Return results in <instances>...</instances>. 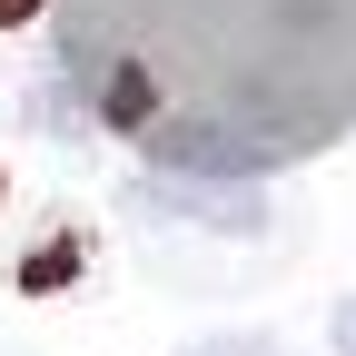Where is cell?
<instances>
[{
	"label": "cell",
	"mask_w": 356,
	"mask_h": 356,
	"mask_svg": "<svg viewBox=\"0 0 356 356\" xmlns=\"http://www.w3.org/2000/svg\"><path fill=\"white\" fill-rule=\"evenodd\" d=\"M60 79L119 139L188 119L267 178L356 129V0H60Z\"/></svg>",
	"instance_id": "obj_1"
},
{
	"label": "cell",
	"mask_w": 356,
	"mask_h": 356,
	"mask_svg": "<svg viewBox=\"0 0 356 356\" xmlns=\"http://www.w3.org/2000/svg\"><path fill=\"white\" fill-rule=\"evenodd\" d=\"M327 346H337V356H356V297H337V317H327Z\"/></svg>",
	"instance_id": "obj_4"
},
{
	"label": "cell",
	"mask_w": 356,
	"mask_h": 356,
	"mask_svg": "<svg viewBox=\"0 0 356 356\" xmlns=\"http://www.w3.org/2000/svg\"><path fill=\"white\" fill-rule=\"evenodd\" d=\"M70 277H79V228H50V238L20 257V287H30V297H40V287H70Z\"/></svg>",
	"instance_id": "obj_2"
},
{
	"label": "cell",
	"mask_w": 356,
	"mask_h": 356,
	"mask_svg": "<svg viewBox=\"0 0 356 356\" xmlns=\"http://www.w3.org/2000/svg\"><path fill=\"white\" fill-rule=\"evenodd\" d=\"M30 10H40V0H0V20H30Z\"/></svg>",
	"instance_id": "obj_5"
},
{
	"label": "cell",
	"mask_w": 356,
	"mask_h": 356,
	"mask_svg": "<svg viewBox=\"0 0 356 356\" xmlns=\"http://www.w3.org/2000/svg\"><path fill=\"white\" fill-rule=\"evenodd\" d=\"M188 356H277V337H198Z\"/></svg>",
	"instance_id": "obj_3"
}]
</instances>
